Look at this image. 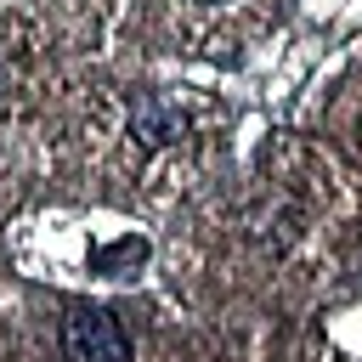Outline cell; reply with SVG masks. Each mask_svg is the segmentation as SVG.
<instances>
[{
  "instance_id": "obj_1",
  "label": "cell",
  "mask_w": 362,
  "mask_h": 362,
  "mask_svg": "<svg viewBox=\"0 0 362 362\" xmlns=\"http://www.w3.org/2000/svg\"><path fill=\"white\" fill-rule=\"evenodd\" d=\"M62 351H68V362H130V339L107 311H68Z\"/></svg>"
},
{
  "instance_id": "obj_3",
  "label": "cell",
  "mask_w": 362,
  "mask_h": 362,
  "mask_svg": "<svg viewBox=\"0 0 362 362\" xmlns=\"http://www.w3.org/2000/svg\"><path fill=\"white\" fill-rule=\"evenodd\" d=\"M198 6H221V0H198Z\"/></svg>"
},
{
  "instance_id": "obj_2",
  "label": "cell",
  "mask_w": 362,
  "mask_h": 362,
  "mask_svg": "<svg viewBox=\"0 0 362 362\" xmlns=\"http://www.w3.org/2000/svg\"><path fill=\"white\" fill-rule=\"evenodd\" d=\"M130 130L141 136V141H170L175 130H181V119L164 107V102H153V96H141L136 107H130Z\"/></svg>"
}]
</instances>
